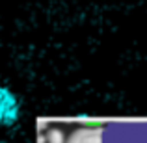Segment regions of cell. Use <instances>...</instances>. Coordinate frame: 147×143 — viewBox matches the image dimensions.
Wrapping results in <instances>:
<instances>
[{"mask_svg":"<svg viewBox=\"0 0 147 143\" xmlns=\"http://www.w3.org/2000/svg\"><path fill=\"white\" fill-rule=\"evenodd\" d=\"M45 136H47V143H65V140H67L61 128H49Z\"/></svg>","mask_w":147,"mask_h":143,"instance_id":"obj_4","label":"cell"},{"mask_svg":"<svg viewBox=\"0 0 147 143\" xmlns=\"http://www.w3.org/2000/svg\"><path fill=\"white\" fill-rule=\"evenodd\" d=\"M104 143H147V121H121L104 126Z\"/></svg>","mask_w":147,"mask_h":143,"instance_id":"obj_1","label":"cell"},{"mask_svg":"<svg viewBox=\"0 0 147 143\" xmlns=\"http://www.w3.org/2000/svg\"><path fill=\"white\" fill-rule=\"evenodd\" d=\"M37 143H47V136L45 134H37Z\"/></svg>","mask_w":147,"mask_h":143,"instance_id":"obj_6","label":"cell"},{"mask_svg":"<svg viewBox=\"0 0 147 143\" xmlns=\"http://www.w3.org/2000/svg\"><path fill=\"white\" fill-rule=\"evenodd\" d=\"M65 143H104V126H80L73 130Z\"/></svg>","mask_w":147,"mask_h":143,"instance_id":"obj_3","label":"cell"},{"mask_svg":"<svg viewBox=\"0 0 147 143\" xmlns=\"http://www.w3.org/2000/svg\"><path fill=\"white\" fill-rule=\"evenodd\" d=\"M49 128V123L45 121V119H39L37 121V134H43V130Z\"/></svg>","mask_w":147,"mask_h":143,"instance_id":"obj_5","label":"cell"},{"mask_svg":"<svg viewBox=\"0 0 147 143\" xmlns=\"http://www.w3.org/2000/svg\"><path fill=\"white\" fill-rule=\"evenodd\" d=\"M21 117V104L19 99L9 87L0 86V128L13 126Z\"/></svg>","mask_w":147,"mask_h":143,"instance_id":"obj_2","label":"cell"}]
</instances>
